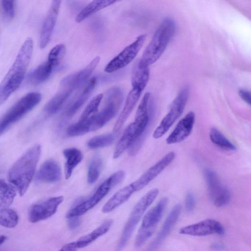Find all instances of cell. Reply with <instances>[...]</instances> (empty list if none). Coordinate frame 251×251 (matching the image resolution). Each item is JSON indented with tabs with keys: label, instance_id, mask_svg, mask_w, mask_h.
<instances>
[{
	"label": "cell",
	"instance_id": "cell-3",
	"mask_svg": "<svg viewBox=\"0 0 251 251\" xmlns=\"http://www.w3.org/2000/svg\"><path fill=\"white\" fill-rule=\"evenodd\" d=\"M176 28L173 19L167 18L163 20L137 63L139 67L149 68L160 58L173 37Z\"/></svg>",
	"mask_w": 251,
	"mask_h": 251
},
{
	"label": "cell",
	"instance_id": "cell-37",
	"mask_svg": "<svg viewBox=\"0 0 251 251\" xmlns=\"http://www.w3.org/2000/svg\"><path fill=\"white\" fill-rule=\"evenodd\" d=\"M196 201L195 198L191 191H189L186 194L185 199V206L186 210L188 212L193 211L195 207Z\"/></svg>",
	"mask_w": 251,
	"mask_h": 251
},
{
	"label": "cell",
	"instance_id": "cell-20",
	"mask_svg": "<svg viewBox=\"0 0 251 251\" xmlns=\"http://www.w3.org/2000/svg\"><path fill=\"white\" fill-rule=\"evenodd\" d=\"M61 177V170L58 163L53 159H48L40 167L36 179L41 182L53 183L59 181Z\"/></svg>",
	"mask_w": 251,
	"mask_h": 251
},
{
	"label": "cell",
	"instance_id": "cell-17",
	"mask_svg": "<svg viewBox=\"0 0 251 251\" xmlns=\"http://www.w3.org/2000/svg\"><path fill=\"white\" fill-rule=\"evenodd\" d=\"M195 115L193 112L188 113L181 119L166 139L167 144L180 143L191 134L194 125Z\"/></svg>",
	"mask_w": 251,
	"mask_h": 251
},
{
	"label": "cell",
	"instance_id": "cell-32",
	"mask_svg": "<svg viewBox=\"0 0 251 251\" xmlns=\"http://www.w3.org/2000/svg\"><path fill=\"white\" fill-rule=\"evenodd\" d=\"M209 137L211 141L221 149L229 151L236 150V146L216 127L211 128Z\"/></svg>",
	"mask_w": 251,
	"mask_h": 251
},
{
	"label": "cell",
	"instance_id": "cell-23",
	"mask_svg": "<svg viewBox=\"0 0 251 251\" xmlns=\"http://www.w3.org/2000/svg\"><path fill=\"white\" fill-rule=\"evenodd\" d=\"M139 139L136 128L133 123L130 124L125 129L124 133L115 149L113 158H118L126 150L130 148Z\"/></svg>",
	"mask_w": 251,
	"mask_h": 251
},
{
	"label": "cell",
	"instance_id": "cell-1",
	"mask_svg": "<svg viewBox=\"0 0 251 251\" xmlns=\"http://www.w3.org/2000/svg\"><path fill=\"white\" fill-rule=\"evenodd\" d=\"M33 42L27 38L21 47L11 67L0 83V106L21 85L31 60Z\"/></svg>",
	"mask_w": 251,
	"mask_h": 251
},
{
	"label": "cell",
	"instance_id": "cell-24",
	"mask_svg": "<svg viewBox=\"0 0 251 251\" xmlns=\"http://www.w3.org/2000/svg\"><path fill=\"white\" fill-rule=\"evenodd\" d=\"M142 91L132 88L126 98L124 108L114 126L113 130L118 132L122 127L137 103Z\"/></svg>",
	"mask_w": 251,
	"mask_h": 251
},
{
	"label": "cell",
	"instance_id": "cell-18",
	"mask_svg": "<svg viewBox=\"0 0 251 251\" xmlns=\"http://www.w3.org/2000/svg\"><path fill=\"white\" fill-rule=\"evenodd\" d=\"M60 0H53L43 23L40 37V47L43 49L48 44L54 28L61 5Z\"/></svg>",
	"mask_w": 251,
	"mask_h": 251
},
{
	"label": "cell",
	"instance_id": "cell-36",
	"mask_svg": "<svg viewBox=\"0 0 251 251\" xmlns=\"http://www.w3.org/2000/svg\"><path fill=\"white\" fill-rule=\"evenodd\" d=\"M0 10L5 18L12 19L15 14V1L0 0Z\"/></svg>",
	"mask_w": 251,
	"mask_h": 251
},
{
	"label": "cell",
	"instance_id": "cell-28",
	"mask_svg": "<svg viewBox=\"0 0 251 251\" xmlns=\"http://www.w3.org/2000/svg\"><path fill=\"white\" fill-rule=\"evenodd\" d=\"M63 153L66 159L65 178L68 179L71 177L74 169L82 161L83 156L81 151L75 148L66 149Z\"/></svg>",
	"mask_w": 251,
	"mask_h": 251
},
{
	"label": "cell",
	"instance_id": "cell-15",
	"mask_svg": "<svg viewBox=\"0 0 251 251\" xmlns=\"http://www.w3.org/2000/svg\"><path fill=\"white\" fill-rule=\"evenodd\" d=\"M175 157L174 151L168 152L149 168L138 179L131 183L135 192L146 186L171 163Z\"/></svg>",
	"mask_w": 251,
	"mask_h": 251
},
{
	"label": "cell",
	"instance_id": "cell-39",
	"mask_svg": "<svg viewBox=\"0 0 251 251\" xmlns=\"http://www.w3.org/2000/svg\"><path fill=\"white\" fill-rule=\"evenodd\" d=\"M77 249L75 242L74 241L65 244L58 251H76Z\"/></svg>",
	"mask_w": 251,
	"mask_h": 251
},
{
	"label": "cell",
	"instance_id": "cell-38",
	"mask_svg": "<svg viewBox=\"0 0 251 251\" xmlns=\"http://www.w3.org/2000/svg\"><path fill=\"white\" fill-rule=\"evenodd\" d=\"M238 94L245 102L249 105L251 104V93L250 91L241 88L238 90Z\"/></svg>",
	"mask_w": 251,
	"mask_h": 251
},
{
	"label": "cell",
	"instance_id": "cell-12",
	"mask_svg": "<svg viewBox=\"0 0 251 251\" xmlns=\"http://www.w3.org/2000/svg\"><path fill=\"white\" fill-rule=\"evenodd\" d=\"M204 176L211 201L217 207L227 205L230 201L231 194L229 190L221 182L216 173L206 168Z\"/></svg>",
	"mask_w": 251,
	"mask_h": 251
},
{
	"label": "cell",
	"instance_id": "cell-34",
	"mask_svg": "<svg viewBox=\"0 0 251 251\" xmlns=\"http://www.w3.org/2000/svg\"><path fill=\"white\" fill-rule=\"evenodd\" d=\"M116 134L110 133L96 136L91 138L87 142V146L92 149L109 146L114 142Z\"/></svg>",
	"mask_w": 251,
	"mask_h": 251
},
{
	"label": "cell",
	"instance_id": "cell-9",
	"mask_svg": "<svg viewBox=\"0 0 251 251\" xmlns=\"http://www.w3.org/2000/svg\"><path fill=\"white\" fill-rule=\"evenodd\" d=\"M189 88L184 86L173 100L169 112L165 116L155 129L152 136L154 139L162 137L182 114L187 103Z\"/></svg>",
	"mask_w": 251,
	"mask_h": 251
},
{
	"label": "cell",
	"instance_id": "cell-2",
	"mask_svg": "<svg viewBox=\"0 0 251 251\" xmlns=\"http://www.w3.org/2000/svg\"><path fill=\"white\" fill-rule=\"evenodd\" d=\"M41 152L36 144L28 149L12 165L8 173L10 183L21 196L26 192L34 176Z\"/></svg>",
	"mask_w": 251,
	"mask_h": 251
},
{
	"label": "cell",
	"instance_id": "cell-6",
	"mask_svg": "<svg viewBox=\"0 0 251 251\" xmlns=\"http://www.w3.org/2000/svg\"><path fill=\"white\" fill-rule=\"evenodd\" d=\"M158 193V189H152L143 196L135 204L123 228L118 244V251L125 246L143 214L154 201Z\"/></svg>",
	"mask_w": 251,
	"mask_h": 251
},
{
	"label": "cell",
	"instance_id": "cell-41",
	"mask_svg": "<svg viewBox=\"0 0 251 251\" xmlns=\"http://www.w3.org/2000/svg\"><path fill=\"white\" fill-rule=\"evenodd\" d=\"M211 248L214 251H221L224 248V246L219 243H214L211 245Z\"/></svg>",
	"mask_w": 251,
	"mask_h": 251
},
{
	"label": "cell",
	"instance_id": "cell-31",
	"mask_svg": "<svg viewBox=\"0 0 251 251\" xmlns=\"http://www.w3.org/2000/svg\"><path fill=\"white\" fill-rule=\"evenodd\" d=\"M150 76L149 68H140L137 65L134 67L131 75L132 88L143 91L148 82Z\"/></svg>",
	"mask_w": 251,
	"mask_h": 251
},
{
	"label": "cell",
	"instance_id": "cell-27",
	"mask_svg": "<svg viewBox=\"0 0 251 251\" xmlns=\"http://www.w3.org/2000/svg\"><path fill=\"white\" fill-rule=\"evenodd\" d=\"M112 223L113 221L111 219L106 220L90 233L75 241L77 248L85 247L100 236L105 234L110 228Z\"/></svg>",
	"mask_w": 251,
	"mask_h": 251
},
{
	"label": "cell",
	"instance_id": "cell-19",
	"mask_svg": "<svg viewBox=\"0 0 251 251\" xmlns=\"http://www.w3.org/2000/svg\"><path fill=\"white\" fill-rule=\"evenodd\" d=\"M181 205L176 204L167 217L158 234L151 244L148 251H155L171 232L177 221L181 212Z\"/></svg>",
	"mask_w": 251,
	"mask_h": 251
},
{
	"label": "cell",
	"instance_id": "cell-42",
	"mask_svg": "<svg viewBox=\"0 0 251 251\" xmlns=\"http://www.w3.org/2000/svg\"><path fill=\"white\" fill-rule=\"evenodd\" d=\"M7 237L4 235L0 236V246L2 245L6 240Z\"/></svg>",
	"mask_w": 251,
	"mask_h": 251
},
{
	"label": "cell",
	"instance_id": "cell-33",
	"mask_svg": "<svg viewBox=\"0 0 251 251\" xmlns=\"http://www.w3.org/2000/svg\"><path fill=\"white\" fill-rule=\"evenodd\" d=\"M19 217L17 212L8 208L0 209V225L8 228L17 226Z\"/></svg>",
	"mask_w": 251,
	"mask_h": 251
},
{
	"label": "cell",
	"instance_id": "cell-22",
	"mask_svg": "<svg viewBox=\"0 0 251 251\" xmlns=\"http://www.w3.org/2000/svg\"><path fill=\"white\" fill-rule=\"evenodd\" d=\"M60 64V62L48 58V60L42 63L28 75L29 82L33 85H37L46 81L50 76L54 69Z\"/></svg>",
	"mask_w": 251,
	"mask_h": 251
},
{
	"label": "cell",
	"instance_id": "cell-40",
	"mask_svg": "<svg viewBox=\"0 0 251 251\" xmlns=\"http://www.w3.org/2000/svg\"><path fill=\"white\" fill-rule=\"evenodd\" d=\"M68 219L69 226L71 228H76L80 223L79 217H74Z\"/></svg>",
	"mask_w": 251,
	"mask_h": 251
},
{
	"label": "cell",
	"instance_id": "cell-14",
	"mask_svg": "<svg viewBox=\"0 0 251 251\" xmlns=\"http://www.w3.org/2000/svg\"><path fill=\"white\" fill-rule=\"evenodd\" d=\"M62 196L48 199L32 205L29 211L28 219L32 223H37L52 216L63 202Z\"/></svg>",
	"mask_w": 251,
	"mask_h": 251
},
{
	"label": "cell",
	"instance_id": "cell-4",
	"mask_svg": "<svg viewBox=\"0 0 251 251\" xmlns=\"http://www.w3.org/2000/svg\"><path fill=\"white\" fill-rule=\"evenodd\" d=\"M124 177L125 173L122 170L111 175L100 185L89 199L70 209L66 215V218L79 217L86 213L97 205L112 188L120 183Z\"/></svg>",
	"mask_w": 251,
	"mask_h": 251
},
{
	"label": "cell",
	"instance_id": "cell-13",
	"mask_svg": "<svg viewBox=\"0 0 251 251\" xmlns=\"http://www.w3.org/2000/svg\"><path fill=\"white\" fill-rule=\"evenodd\" d=\"M151 94L147 92L144 95L137 108L134 121L135 125L140 136L139 140L132 147L134 151H138L145 132L147 130L150 119Z\"/></svg>",
	"mask_w": 251,
	"mask_h": 251
},
{
	"label": "cell",
	"instance_id": "cell-16",
	"mask_svg": "<svg viewBox=\"0 0 251 251\" xmlns=\"http://www.w3.org/2000/svg\"><path fill=\"white\" fill-rule=\"evenodd\" d=\"M180 234L194 236H204L212 234L223 235L225 229L221 224L214 219H206L182 227Z\"/></svg>",
	"mask_w": 251,
	"mask_h": 251
},
{
	"label": "cell",
	"instance_id": "cell-25",
	"mask_svg": "<svg viewBox=\"0 0 251 251\" xmlns=\"http://www.w3.org/2000/svg\"><path fill=\"white\" fill-rule=\"evenodd\" d=\"M61 89L45 105L44 111L48 115L56 113L63 106L74 89L68 86H61Z\"/></svg>",
	"mask_w": 251,
	"mask_h": 251
},
{
	"label": "cell",
	"instance_id": "cell-7",
	"mask_svg": "<svg viewBox=\"0 0 251 251\" xmlns=\"http://www.w3.org/2000/svg\"><path fill=\"white\" fill-rule=\"evenodd\" d=\"M168 202L167 198H163L144 216L135 238L136 247L142 246L151 236L163 216Z\"/></svg>",
	"mask_w": 251,
	"mask_h": 251
},
{
	"label": "cell",
	"instance_id": "cell-26",
	"mask_svg": "<svg viewBox=\"0 0 251 251\" xmlns=\"http://www.w3.org/2000/svg\"><path fill=\"white\" fill-rule=\"evenodd\" d=\"M134 192L135 191L131 184L122 188L105 203L102 208V212H110L126 201Z\"/></svg>",
	"mask_w": 251,
	"mask_h": 251
},
{
	"label": "cell",
	"instance_id": "cell-30",
	"mask_svg": "<svg viewBox=\"0 0 251 251\" xmlns=\"http://www.w3.org/2000/svg\"><path fill=\"white\" fill-rule=\"evenodd\" d=\"M16 189L10 183L0 179V209L6 208L13 202L16 195Z\"/></svg>",
	"mask_w": 251,
	"mask_h": 251
},
{
	"label": "cell",
	"instance_id": "cell-35",
	"mask_svg": "<svg viewBox=\"0 0 251 251\" xmlns=\"http://www.w3.org/2000/svg\"><path fill=\"white\" fill-rule=\"evenodd\" d=\"M102 165V160L99 155H95L92 159L88 167L87 182L95 183L99 177Z\"/></svg>",
	"mask_w": 251,
	"mask_h": 251
},
{
	"label": "cell",
	"instance_id": "cell-29",
	"mask_svg": "<svg viewBox=\"0 0 251 251\" xmlns=\"http://www.w3.org/2000/svg\"><path fill=\"white\" fill-rule=\"evenodd\" d=\"M116 1V0H93L79 12L75 18V21L80 23L96 12L113 4Z\"/></svg>",
	"mask_w": 251,
	"mask_h": 251
},
{
	"label": "cell",
	"instance_id": "cell-8",
	"mask_svg": "<svg viewBox=\"0 0 251 251\" xmlns=\"http://www.w3.org/2000/svg\"><path fill=\"white\" fill-rule=\"evenodd\" d=\"M123 93L118 87L109 89L106 94L105 104L98 113L91 131L97 130L111 120L118 113L123 101Z\"/></svg>",
	"mask_w": 251,
	"mask_h": 251
},
{
	"label": "cell",
	"instance_id": "cell-11",
	"mask_svg": "<svg viewBox=\"0 0 251 251\" xmlns=\"http://www.w3.org/2000/svg\"><path fill=\"white\" fill-rule=\"evenodd\" d=\"M146 37V34L138 36L133 43L126 47L108 63L104 68V71L107 73H112L125 67L131 63L142 48Z\"/></svg>",
	"mask_w": 251,
	"mask_h": 251
},
{
	"label": "cell",
	"instance_id": "cell-10",
	"mask_svg": "<svg viewBox=\"0 0 251 251\" xmlns=\"http://www.w3.org/2000/svg\"><path fill=\"white\" fill-rule=\"evenodd\" d=\"M103 98L102 94L94 97L82 112L79 120L67 129L69 136L82 135L91 131L93 124L98 114L99 107Z\"/></svg>",
	"mask_w": 251,
	"mask_h": 251
},
{
	"label": "cell",
	"instance_id": "cell-5",
	"mask_svg": "<svg viewBox=\"0 0 251 251\" xmlns=\"http://www.w3.org/2000/svg\"><path fill=\"white\" fill-rule=\"evenodd\" d=\"M41 98L40 93L30 92L16 102L0 118V135L36 106Z\"/></svg>",
	"mask_w": 251,
	"mask_h": 251
},
{
	"label": "cell",
	"instance_id": "cell-21",
	"mask_svg": "<svg viewBox=\"0 0 251 251\" xmlns=\"http://www.w3.org/2000/svg\"><path fill=\"white\" fill-rule=\"evenodd\" d=\"M97 83L96 77L91 78L87 83L81 93L77 95L65 110L64 116L66 118L72 117L83 105L94 90Z\"/></svg>",
	"mask_w": 251,
	"mask_h": 251
}]
</instances>
